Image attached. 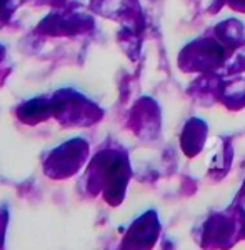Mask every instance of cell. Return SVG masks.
Here are the masks:
<instances>
[{
    "mask_svg": "<svg viewBox=\"0 0 245 250\" xmlns=\"http://www.w3.org/2000/svg\"><path fill=\"white\" fill-rule=\"evenodd\" d=\"M242 235L245 237V222H244V229H242Z\"/></svg>",
    "mask_w": 245,
    "mask_h": 250,
    "instance_id": "obj_1",
    "label": "cell"
}]
</instances>
